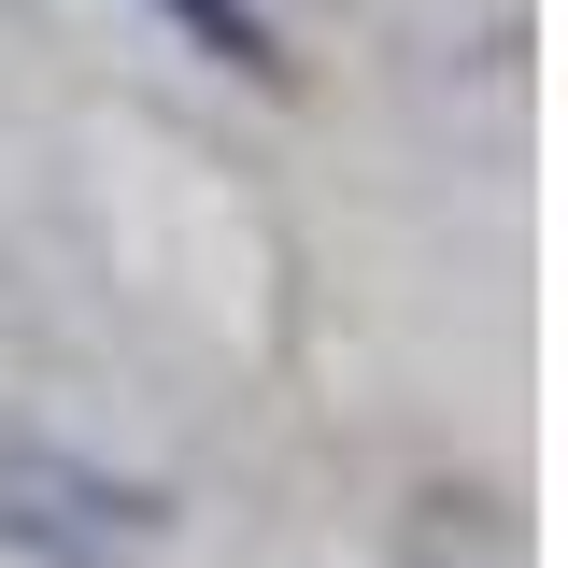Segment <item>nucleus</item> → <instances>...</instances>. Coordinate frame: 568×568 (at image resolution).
<instances>
[{
    "label": "nucleus",
    "mask_w": 568,
    "mask_h": 568,
    "mask_svg": "<svg viewBox=\"0 0 568 568\" xmlns=\"http://www.w3.org/2000/svg\"><path fill=\"white\" fill-rule=\"evenodd\" d=\"M0 526H29L58 555H114V540H156V497L71 469L58 440H0Z\"/></svg>",
    "instance_id": "obj_1"
},
{
    "label": "nucleus",
    "mask_w": 568,
    "mask_h": 568,
    "mask_svg": "<svg viewBox=\"0 0 568 568\" xmlns=\"http://www.w3.org/2000/svg\"><path fill=\"white\" fill-rule=\"evenodd\" d=\"M156 14H171L200 58H227L242 85H284V43H271V14H256V0H156Z\"/></svg>",
    "instance_id": "obj_2"
}]
</instances>
